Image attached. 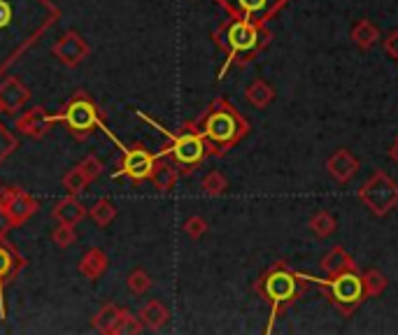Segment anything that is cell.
<instances>
[{
    "instance_id": "cell-1",
    "label": "cell",
    "mask_w": 398,
    "mask_h": 335,
    "mask_svg": "<svg viewBox=\"0 0 398 335\" xmlns=\"http://www.w3.org/2000/svg\"><path fill=\"white\" fill-rule=\"evenodd\" d=\"M196 128L205 140L210 154L224 156L249 133V121L226 98H217L200 116V121H196Z\"/></svg>"
},
{
    "instance_id": "cell-2",
    "label": "cell",
    "mask_w": 398,
    "mask_h": 335,
    "mask_svg": "<svg viewBox=\"0 0 398 335\" xmlns=\"http://www.w3.org/2000/svg\"><path fill=\"white\" fill-rule=\"evenodd\" d=\"M213 38L219 49L228 56V65H247L270 45L273 33L266 26H257L252 21L231 16L224 26L217 28Z\"/></svg>"
},
{
    "instance_id": "cell-3",
    "label": "cell",
    "mask_w": 398,
    "mask_h": 335,
    "mask_svg": "<svg viewBox=\"0 0 398 335\" xmlns=\"http://www.w3.org/2000/svg\"><path fill=\"white\" fill-rule=\"evenodd\" d=\"M254 289L270 305V331L277 317L284 309H289L303 296V291L308 289V275L296 273L284 261H277L261 275L259 282L254 284Z\"/></svg>"
},
{
    "instance_id": "cell-4",
    "label": "cell",
    "mask_w": 398,
    "mask_h": 335,
    "mask_svg": "<svg viewBox=\"0 0 398 335\" xmlns=\"http://www.w3.org/2000/svg\"><path fill=\"white\" fill-rule=\"evenodd\" d=\"M308 282H315L324 291V296L331 300V305L345 317L357 312V307L366 300V287H363V275L359 273V268L328 275L326 280L308 275Z\"/></svg>"
},
{
    "instance_id": "cell-5",
    "label": "cell",
    "mask_w": 398,
    "mask_h": 335,
    "mask_svg": "<svg viewBox=\"0 0 398 335\" xmlns=\"http://www.w3.org/2000/svg\"><path fill=\"white\" fill-rule=\"evenodd\" d=\"M359 200L375 216H387L398 207V184L384 170H375L359 189Z\"/></svg>"
},
{
    "instance_id": "cell-6",
    "label": "cell",
    "mask_w": 398,
    "mask_h": 335,
    "mask_svg": "<svg viewBox=\"0 0 398 335\" xmlns=\"http://www.w3.org/2000/svg\"><path fill=\"white\" fill-rule=\"evenodd\" d=\"M166 152H171L175 163L184 168V172H193L203 161H205L210 149L205 145V140H203V136L198 133L196 123H189L186 126V131H182L180 136L173 138V145H171V149H166Z\"/></svg>"
},
{
    "instance_id": "cell-7",
    "label": "cell",
    "mask_w": 398,
    "mask_h": 335,
    "mask_svg": "<svg viewBox=\"0 0 398 335\" xmlns=\"http://www.w3.org/2000/svg\"><path fill=\"white\" fill-rule=\"evenodd\" d=\"M61 119L68 123L75 140H87L89 133L98 126V107L93 105V100L87 98V94H75L70 103L65 105Z\"/></svg>"
},
{
    "instance_id": "cell-8",
    "label": "cell",
    "mask_w": 398,
    "mask_h": 335,
    "mask_svg": "<svg viewBox=\"0 0 398 335\" xmlns=\"http://www.w3.org/2000/svg\"><path fill=\"white\" fill-rule=\"evenodd\" d=\"M219 3L235 19H244L257 23V26H266L273 16H277L289 5V0H219Z\"/></svg>"
},
{
    "instance_id": "cell-9",
    "label": "cell",
    "mask_w": 398,
    "mask_h": 335,
    "mask_svg": "<svg viewBox=\"0 0 398 335\" xmlns=\"http://www.w3.org/2000/svg\"><path fill=\"white\" fill-rule=\"evenodd\" d=\"M52 54H54L63 65H68V68H75V65H80V63L84 61V58L89 56V45L82 40L80 33L68 31L65 35L54 45Z\"/></svg>"
},
{
    "instance_id": "cell-10",
    "label": "cell",
    "mask_w": 398,
    "mask_h": 335,
    "mask_svg": "<svg viewBox=\"0 0 398 335\" xmlns=\"http://www.w3.org/2000/svg\"><path fill=\"white\" fill-rule=\"evenodd\" d=\"M151 168H154V156L142 145H135L129 149L122 161V175H126L133 182H142L151 175Z\"/></svg>"
},
{
    "instance_id": "cell-11",
    "label": "cell",
    "mask_w": 398,
    "mask_h": 335,
    "mask_svg": "<svg viewBox=\"0 0 398 335\" xmlns=\"http://www.w3.org/2000/svg\"><path fill=\"white\" fill-rule=\"evenodd\" d=\"M0 203L7 207V212H10V216L14 219L16 226L23 224L26 219H31V216L36 214L38 207H40L38 200H33L28 194H23V191L14 189V187L5 191V196L0 198Z\"/></svg>"
},
{
    "instance_id": "cell-12",
    "label": "cell",
    "mask_w": 398,
    "mask_h": 335,
    "mask_svg": "<svg viewBox=\"0 0 398 335\" xmlns=\"http://www.w3.org/2000/svg\"><path fill=\"white\" fill-rule=\"evenodd\" d=\"M54 123V116H49L45 107H33V110H28L26 114H21L19 119H16V131L23 133V136L28 138H45L47 131L52 128Z\"/></svg>"
},
{
    "instance_id": "cell-13",
    "label": "cell",
    "mask_w": 398,
    "mask_h": 335,
    "mask_svg": "<svg viewBox=\"0 0 398 335\" xmlns=\"http://www.w3.org/2000/svg\"><path fill=\"white\" fill-rule=\"evenodd\" d=\"M326 170L335 182L347 184L354 175L359 172V158L354 156L350 149H338V152H333L331 156H328Z\"/></svg>"
},
{
    "instance_id": "cell-14",
    "label": "cell",
    "mask_w": 398,
    "mask_h": 335,
    "mask_svg": "<svg viewBox=\"0 0 398 335\" xmlns=\"http://www.w3.org/2000/svg\"><path fill=\"white\" fill-rule=\"evenodd\" d=\"M28 100H31V91L16 77H7L0 84V107H3V112H10V114L19 112Z\"/></svg>"
},
{
    "instance_id": "cell-15",
    "label": "cell",
    "mask_w": 398,
    "mask_h": 335,
    "mask_svg": "<svg viewBox=\"0 0 398 335\" xmlns=\"http://www.w3.org/2000/svg\"><path fill=\"white\" fill-rule=\"evenodd\" d=\"M52 216L58 224L75 226V224H80L84 216H87V207H84L75 196H68V198L58 200V203L54 205Z\"/></svg>"
},
{
    "instance_id": "cell-16",
    "label": "cell",
    "mask_w": 398,
    "mask_h": 335,
    "mask_svg": "<svg viewBox=\"0 0 398 335\" xmlns=\"http://www.w3.org/2000/svg\"><path fill=\"white\" fill-rule=\"evenodd\" d=\"M107 254L100 247H91L80 261V275L91 282H96L100 275L107 270Z\"/></svg>"
},
{
    "instance_id": "cell-17",
    "label": "cell",
    "mask_w": 398,
    "mask_h": 335,
    "mask_svg": "<svg viewBox=\"0 0 398 335\" xmlns=\"http://www.w3.org/2000/svg\"><path fill=\"white\" fill-rule=\"evenodd\" d=\"M149 180L154 182V187L161 191V194H168V191L177 184V180H180V170L168 161H154Z\"/></svg>"
},
{
    "instance_id": "cell-18",
    "label": "cell",
    "mask_w": 398,
    "mask_h": 335,
    "mask_svg": "<svg viewBox=\"0 0 398 335\" xmlns=\"http://www.w3.org/2000/svg\"><path fill=\"white\" fill-rule=\"evenodd\" d=\"M171 319V312H168V307L161 303V300H149L140 307V322L147 326L149 331H158L163 329Z\"/></svg>"
},
{
    "instance_id": "cell-19",
    "label": "cell",
    "mask_w": 398,
    "mask_h": 335,
    "mask_svg": "<svg viewBox=\"0 0 398 335\" xmlns=\"http://www.w3.org/2000/svg\"><path fill=\"white\" fill-rule=\"evenodd\" d=\"M319 265L326 275H335V273L350 270V268H359L357 261L350 256V251H345L343 247H333L326 256H321Z\"/></svg>"
},
{
    "instance_id": "cell-20",
    "label": "cell",
    "mask_w": 398,
    "mask_h": 335,
    "mask_svg": "<svg viewBox=\"0 0 398 335\" xmlns=\"http://www.w3.org/2000/svg\"><path fill=\"white\" fill-rule=\"evenodd\" d=\"M352 40H354V45H357L359 49L368 52V49H372V47L377 45L380 31H377V26L370 19H359L352 26Z\"/></svg>"
},
{
    "instance_id": "cell-21",
    "label": "cell",
    "mask_w": 398,
    "mask_h": 335,
    "mask_svg": "<svg viewBox=\"0 0 398 335\" xmlns=\"http://www.w3.org/2000/svg\"><path fill=\"white\" fill-rule=\"evenodd\" d=\"M244 98H247L249 105L264 110V107H268L275 100V89L266 79H254L247 87V91H244Z\"/></svg>"
},
{
    "instance_id": "cell-22",
    "label": "cell",
    "mask_w": 398,
    "mask_h": 335,
    "mask_svg": "<svg viewBox=\"0 0 398 335\" xmlns=\"http://www.w3.org/2000/svg\"><path fill=\"white\" fill-rule=\"evenodd\" d=\"M119 314H122V307H117V305H112V303H107V305L100 307L96 314H93L91 326H93V329H96L98 333L109 335V333L114 331L117 322H119Z\"/></svg>"
},
{
    "instance_id": "cell-23",
    "label": "cell",
    "mask_w": 398,
    "mask_h": 335,
    "mask_svg": "<svg viewBox=\"0 0 398 335\" xmlns=\"http://www.w3.org/2000/svg\"><path fill=\"white\" fill-rule=\"evenodd\" d=\"M310 231L315 233L317 238H328V236H333V233L338 231L335 216H333L331 212H326V209H319L317 214H312V219H310Z\"/></svg>"
},
{
    "instance_id": "cell-24",
    "label": "cell",
    "mask_w": 398,
    "mask_h": 335,
    "mask_svg": "<svg viewBox=\"0 0 398 335\" xmlns=\"http://www.w3.org/2000/svg\"><path fill=\"white\" fill-rule=\"evenodd\" d=\"M89 214H91V219L96 221V226H100V229H107V226L117 219V207H114L112 200L100 198L98 203L91 207Z\"/></svg>"
},
{
    "instance_id": "cell-25",
    "label": "cell",
    "mask_w": 398,
    "mask_h": 335,
    "mask_svg": "<svg viewBox=\"0 0 398 335\" xmlns=\"http://www.w3.org/2000/svg\"><path fill=\"white\" fill-rule=\"evenodd\" d=\"M363 287H366V298H377L387 291L389 280H387V275L377 270V268H370V270H366V275H363Z\"/></svg>"
},
{
    "instance_id": "cell-26",
    "label": "cell",
    "mask_w": 398,
    "mask_h": 335,
    "mask_svg": "<svg viewBox=\"0 0 398 335\" xmlns=\"http://www.w3.org/2000/svg\"><path fill=\"white\" fill-rule=\"evenodd\" d=\"M200 187H203V194L210 196V198H217V196H224L226 194V189H228V182L222 172H208L205 177H203L200 182Z\"/></svg>"
},
{
    "instance_id": "cell-27",
    "label": "cell",
    "mask_w": 398,
    "mask_h": 335,
    "mask_svg": "<svg viewBox=\"0 0 398 335\" xmlns=\"http://www.w3.org/2000/svg\"><path fill=\"white\" fill-rule=\"evenodd\" d=\"M142 329H145V324L140 322V317L131 314L129 309H122L119 322H117L112 335H131V333L138 335V333H142Z\"/></svg>"
},
{
    "instance_id": "cell-28",
    "label": "cell",
    "mask_w": 398,
    "mask_h": 335,
    "mask_svg": "<svg viewBox=\"0 0 398 335\" xmlns=\"http://www.w3.org/2000/svg\"><path fill=\"white\" fill-rule=\"evenodd\" d=\"M91 180L87 177V175L82 172V168L77 165V168H72V170H68L65 175H63V187H65V191L70 196H77V194H82L84 189H87V184H89Z\"/></svg>"
},
{
    "instance_id": "cell-29",
    "label": "cell",
    "mask_w": 398,
    "mask_h": 335,
    "mask_svg": "<svg viewBox=\"0 0 398 335\" xmlns=\"http://www.w3.org/2000/svg\"><path fill=\"white\" fill-rule=\"evenodd\" d=\"M126 287H129L131 293H135V296H142V293H147L149 287H151V278L145 273V270H133L129 275V280H126Z\"/></svg>"
},
{
    "instance_id": "cell-30",
    "label": "cell",
    "mask_w": 398,
    "mask_h": 335,
    "mask_svg": "<svg viewBox=\"0 0 398 335\" xmlns=\"http://www.w3.org/2000/svg\"><path fill=\"white\" fill-rule=\"evenodd\" d=\"M52 242L56 247H61V249H68L70 245H75L77 242V233H75L72 226H65V224H58L54 233H52Z\"/></svg>"
},
{
    "instance_id": "cell-31",
    "label": "cell",
    "mask_w": 398,
    "mask_h": 335,
    "mask_svg": "<svg viewBox=\"0 0 398 335\" xmlns=\"http://www.w3.org/2000/svg\"><path fill=\"white\" fill-rule=\"evenodd\" d=\"M16 147H19V142H16V138L12 136L10 131L5 128L3 123H0V163L7 161L14 152H16Z\"/></svg>"
},
{
    "instance_id": "cell-32",
    "label": "cell",
    "mask_w": 398,
    "mask_h": 335,
    "mask_svg": "<svg viewBox=\"0 0 398 335\" xmlns=\"http://www.w3.org/2000/svg\"><path fill=\"white\" fill-rule=\"evenodd\" d=\"M184 233L189 238H193V240H198V238H203L208 233V221L203 219V216H198V214H193V216H189V219L184 221Z\"/></svg>"
},
{
    "instance_id": "cell-33",
    "label": "cell",
    "mask_w": 398,
    "mask_h": 335,
    "mask_svg": "<svg viewBox=\"0 0 398 335\" xmlns=\"http://www.w3.org/2000/svg\"><path fill=\"white\" fill-rule=\"evenodd\" d=\"M12 265H14L12 251L7 249V245H5L3 240H0V284H3V280L12 273Z\"/></svg>"
},
{
    "instance_id": "cell-34",
    "label": "cell",
    "mask_w": 398,
    "mask_h": 335,
    "mask_svg": "<svg viewBox=\"0 0 398 335\" xmlns=\"http://www.w3.org/2000/svg\"><path fill=\"white\" fill-rule=\"evenodd\" d=\"M80 168H82V172L87 175L89 180H96L98 175L103 172V161H100V158H96V156H87L80 163Z\"/></svg>"
},
{
    "instance_id": "cell-35",
    "label": "cell",
    "mask_w": 398,
    "mask_h": 335,
    "mask_svg": "<svg viewBox=\"0 0 398 335\" xmlns=\"http://www.w3.org/2000/svg\"><path fill=\"white\" fill-rule=\"evenodd\" d=\"M14 219L10 216V212H7V207L0 203V240H5V236L14 229Z\"/></svg>"
},
{
    "instance_id": "cell-36",
    "label": "cell",
    "mask_w": 398,
    "mask_h": 335,
    "mask_svg": "<svg viewBox=\"0 0 398 335\" xmlns=\"http://www.w3.org/2000/svg\"><path fill=\"white\" fill-rule=\"evenodd\" d=\"M384 52L392 56V58H398V31H392L384 40Z\"/></svg>"
},
{
    "instance_id": "cell-37",
    "label": "cell",
    "mask_w": 398,
    "mask_h": 335,
    "mask_svg": "<svg viewBox=\"0 0 398 335\" xmlns=\"http://www.w3.org/2000/svg\"><path fill=\"white\" fill-rule=\"evenodd\" d=\"M12 19V7L10 3H5V0H0V26H5L7 21Z\"/></svg>"
},
{
    "instance_id": "cell-38",
    "label": "cell",
    "mask_w": 398,
    "mask_h": 335,
    "mask_svg": "<svg viewBox=\"0 0 398 335\" xmlns=\"http://www.w3.org/2000/svg\"><path fill=\"white\" fill-rule=\"evenodd\" d=\"M389 156H392V161L398 165V140L394 142V147L392 149H389Z\"/></svg>"
},
{
    "instance_id": "cell-39",
    "label": "cell",
    "mask_w": 398,
    "mask_h": 335,
    "mask_svg": "<svg viewBox=\"0 0 398 335\" xmlns=\"http://www.w3.org/2000/svg\"><path fill=\"white\" fill-rule=\"evenodd\" d=\"M0 112H3V107H0Z\"/></svg>"
},
{
    "instance_id": "cell-40",
    "label": "cell",
    "mask_w": 398,
    "mask_h": 335,
    "mask_svg": "<svg viewBox=\"0 0 398 335\" xmlns=\"http://www.w3.org/2000/svg\"><path fill=\"white\" fill-rule=\"evenodd\" d=\"M396 140H398V136H396Z\"/></svg>"
}]
</instances>
